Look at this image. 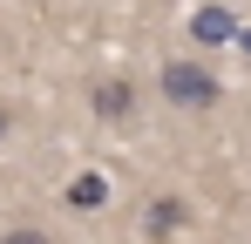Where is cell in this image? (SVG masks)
<instances>
[{"label": "cell", "mask_w": 251, "mask_h": 244, "mask_svg": "<svg viewBox=\"0 0 251 244\" xmlns=\"http://www.w3.org/2000/svg\"><path fill=\"white\" fill-rule=\"evenodd\" d=\"M156 88H163V102H176V109H210L224 88H217V75H210L204 61H190V54H176V61H163V75H156Z\"/></svg>", "instance_id": "obj_1"}, {"label": "cell", "mask_w": 251, "mask_h": 244, "mask_svg": "<svg viewBox=\"0 0 251 244\" xmlns=\"http://www.w3.org/2000/svg\"><path fill=\"white\" fill-rule=\"evenodd\" d=\"M88 109H95L102 122H123L129 109H136V81H123V75L95 81V88H88Z\"/></svg>", "instance_id": "obj_2"}, {"label": "cell", "mask_w": 251, "mask_h": 244, "mask_svg": "<svg viewBox=\"0 0 251 244\" xmlns=\"http://www.w3.org/2000/svg\"><path fill=\"white\" fill-rule=\"evenodd\" d=\"M190 41H204V48H224V41H238V21H231V7L204 0V7L190 14Z\"/></svg>", "instance_id": "obj_3"}, {"label": "cell", "mask_w": 251, "mask_h": 244, "mask_svg": "<svg viewBox=\"0 0 251 244\" xmlns=\"http://www.w3.org/2000/svg\"><path fill=\"white\" fill-rule=\"evenodd\" d=\"M61 197H68V210H102V203H109V176H102V170H82V176H68Z\"/></svg>", "instance_id": "obj_4"}, {"label": "cell", "mask_w": 251, "mask_h": 244, "mask_svg": "<svg viewBox=\"0 0 251 244\" xmlns=\"http://www.w3.org/2000/svg\"><path fill=\"white\" fill-rule=\"evenodd\" d=\"M183 217H190V210H183V197H156L150 210H143V231H150V238L163 244L170 231H183Z\"/></svg>", "instance_id": "obj_5"}, {"label": "cell", "mask_w": 251, "mask_h": 244, "mask_svg": "<svg viewBox=\"0 0 251 244\" xmlns=\"http://www.w3.org/2000/svg\"><path fill=\"white\" fill-rule=\"evenodd\" d=\"M0 244H54V238H48V231H34V224H14Z\"/></svg>", "instance_id": "obj_6"}, {"label": "cell", "mask_w": 251, "mask_h": 244, "mask_svg": "<svg viewBox=\"0 0 251 244\" xmlns=\"http://www.w3.org/2000/svg\"><path fill=\"white\" fill-rule=\"evenodd\" d=\"M238 48H245V54H251V27H238Z\"/></svg>", "instance_id": "obj_7"}, {"label": "cell", "mask_w": 251, "mask_h": 244, "mask_svg": "<svg viewBox=\"0 0 251 244\" xmlns=\"http://www.w3.org/2000/svg\"><path fill=\"white\" fill-rule=\"evenodd\" d=\"M0 143H7V109H0Z\"/></svg>", "instance_id": "obj_8"}]
</instances>
